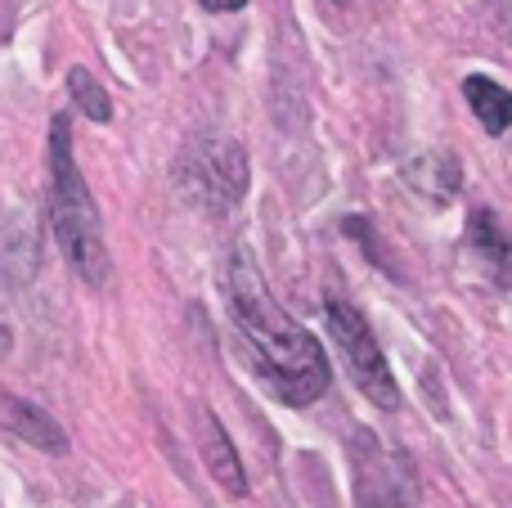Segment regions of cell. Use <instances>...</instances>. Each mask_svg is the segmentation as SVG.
Instances as JSON below:
<instances>
[{
    "instance_id": "obj_1",
    "label": "cell",
    "mask_w": 512,
    "mask_h": 508,
    "mask_svg": "<svg viewBox=\"0 0 512 508\" xmlns=\"http://www.w3.org/2000/svg\"><path fill=\"white\" fill-rule=\"evenodd\" d=\"M225 302L239 324L243 342L252 347V360L270 392L283 405H310L328 392V360L315 333H306L279 302L270 297L261 270L248 252H234L225 261Z\"/></svg>"
},
{
    "instance_id": "obj_7",
    "label": "cell",
    "mask_w": 512,
    "mask_h": 508,
    "mask_svg": "<svg viewBox=\"0 0 512 508\" xmlns=\"http://www.w3.org/2000/svg\"><path fill=\"white\" fill-rule=\"evenodd\" d=\"M468 239H472V248H477V257H486L490 266L499 270V279L512 284V243H508L504 225L495 221V212H486V207H481V212H472Z\"/></svg>"
},
{
    "instance_id": "obj_4",
    "label": "cell",
    "mask_w": 512,
    "mask_h": 508,
    "mask_svg": "<svg viewBox=\"0 0 512 508\" xmlns=\"http://www.w3.org/2000/svg\"><path fill=\"white\" fill-rule=\"evenodd\" d=\"M180 180L207 207H234L248 194V153L234 140H203L185 153Z\"/></svg>"
},
{
    "instance_id": "obj_10",
    "label": "cell",
    "mask_w": 512,
    "mask_h": 508,
    "mask_svg": "<svg viewBox=\"0 0 512 508\" xmlns=\"http://www.w3.org/2000/svg\"><path fill=\"white\" fill-rule=\"evenodd\" d=\"M207 9H216V14H234V9H243L248 0H203Z\"/></svg>"
},
{
    "instance_id": "obj_8",
    "label": "cell",
    "mask_w": 512,
    "mask_h": 508,
    "mask_svg": "<svg viewBox=\"0 0 512 508\" xmlns=\"http://www.w3.org/2000/svg\"><path fill=\"white\" fill-rule=\"evenodd\" d=\"M0 414H5V428L14 432V437L32 441V446H41V450H63V432L54 428L41 410L14 401V396H0Z\"/></svg>"
},
{
    "instance_id": "obj_2",
    "label": "cell",
    "mask_w": 512,
    "mask_h": 508,
    "mask_svg": "<svg viewBox=\"0 0 512 508\" xmlns=\"http://www.w3.org/2000/svg\"><path fill=\"white\" fill-rule=\"evenodd\" d=\"M50 225L63 257L72 261V270L90 288L108 284L104 225H99V207L90 198V185L81 180L77 158H72V135L63 117H54L50 126Z\"/></svg>"
},
{
    "instance_id": "obj_3",
    "label": "cell",
    "mask_w": 512,
    "mask_h": 508,
    "mask_svg": "<svg viewBox=\"0 0 512 508\" xmlns=\"http://www.w3.org/2000/svg\"><path fill=\"white\" fill-rule=\"evenodd\" d=\"M324 315H328V333H333V342H337V351H342L346 369H351L355 387H360L373 405L396 410V405H400V387H396V378H391L387 356H382V347H378V338H373L369 320H364L355 306H346V302H328Z\"/></svg>"
},
{
    "instance_id": "obj_6",
    "label": "cell",
    "mask_w": 512,
    "mask_h": 508,
    "mask_svg": "<svg viewBox=\"0 0 512 508\" xmlns=\"http://www.w3.org/2000/svg\"><path fill=\"white\" fill-rule=\"evenodd\" d=\"M463 95H468L472 113H477V122L486 126L490 135H504L512 126V90H504L495 77L472 72V77L463 81Z\"/></svg>"
},
{
    "instance_id": "obj_5",
    "label": "cell",
    "mask_w": 512,
    "mask_h": 508,
    "mask_svg": "<svg viewBox=\"0 0 512 508\" xmlns=\"http://www.w3.org/2000/svg\"><path fill=\"white\" fill-rule=\"evenodd\" d=\"M198 428H203V459H207V473L225 486L230 495H248V477H243V459L234 450V441L225 437L221 419L212 410L198 414Z\"/></svg>"
},
{
    "instance_id": "obj_9",
    "label": "cell",
    "mask_w": 512,
    "mask_h": 508,
    "mask_svg": "<svg viewBox=\"0 0 512 508\" xmlns=\"http://www.w3.org/2000/svg\"><path fill=\"white\" fill-rule=\"evenodd\" d=\"M68 86H72V99H77V108L86 117H95V122H108V117H113V104H108V95L95 86V81H90L86 68H72Z\"/></svg>"
}]
</instances>
